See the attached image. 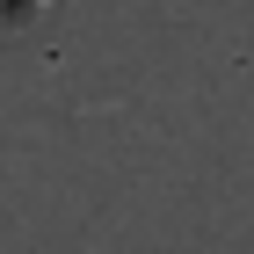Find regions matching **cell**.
<instances>
[{
  "label": "cell",
  "instance_id": "cell-1",
  "mask_svg": "<svg viewBox=\"0 0 254 254\" xmlns=\"http://www.w3.org/2000/svg\"><path fill=\"white\" fill-rule=\"evenodd\" d=\"M51 0H0V29H22V22H37Z\"/></svg>",
  "mask_w": 254,
  "mask_h": 254
}]
</instances>
